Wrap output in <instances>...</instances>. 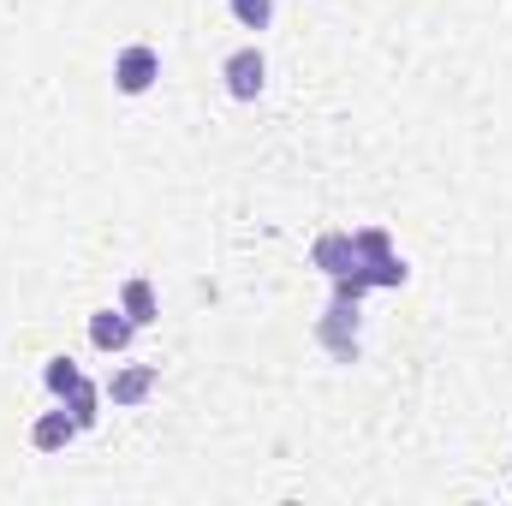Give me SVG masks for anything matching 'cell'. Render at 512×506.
I'll return each mask as SVG.
<instances>
[{
    "label": "cell",
    "mask_w": 512,
    "mask_h": 506,
    "mask_svg": "<svg viewBox=\"0 0 512 506\" xmlns=\"http://www.w3.org/2000/svg\"><path fill=\"white\" fill-rule=\"evenodd\" d=\"M316 340H322V352H328L334 364H358V304L328 298V310H322V322H316Z\"/></svg>",
    "instance_id": "3"
},
{
    "label": "cell",
    "mask_w": 512,
    "mask_h": 506,
    "mask_svg": "<svg viewBox=\"0 0 512 506\" xmlns=\"http://www.w3.org/2000/svg\"><path fill=\"white\" fill-rule=\"evenodd\" d=\"M131 340H137V322H131L120 304H102V310H90V346H96L102 358H126Z\"/></svg>",
    "instance_id": "5"
},
{
    "label": "cell",
    "mask_w": 512,
    "mask_h": 506,
    "mask_svg": "<svg viewBox=\"0 0 512 506\" xmlns=\"http://www.w3.org/2000/svg\"><path fill=\"white\" fill-rule=\"evenodd\" d=\"M221 90H227L233 102H256V96L268 90V60H262V48H256V42L233 48V54L221 60Z\"/></svg>",
    "instance_id": "2"
},
{
    "label": "cell",
    "mask_w": 512,
    "mask_h": 506,
    "mask_svg": "<svg viewBox=\"0 0 512 506\" xmlns=\"http://www.w3.org/2000/svg\"><path fill=\"white\" fill-rule=\"evenodd\" d=\"M352 251H358V262L387 256L393 251V233H387V227H352Z\"/></svg>",
    "instance_id": "14"
},
{
    "label": "cell",
    "mask_w": 512,
    "mask_h": 506,
    "mask_svg": "<svg viewBox=\"0 0 512 506\" xmlns=\"http://www.w3.org/2000/svg\"><path fill=\"white\" fill-rule=\"evenodd\" d=\"M370 292H376V286H370L358 268H346V274H334V280H328V298H340V304H364Z\"/></svg>",
    "instance_id": "13"
},
{
    "label": "cell",
    "mask_w": 512,
    "mask_h": 506,
    "mask_svg": "<svg viewBox=\"0 0 512 506\" xmlns=\"http://www.w3.org/2000/svg\"><path fill=\"white\" fill-rule=\"evenodd\" d=\"M60 405L72 411V423H78V429H96V423H102V405H108V393H102V381L84 376L72 393H66V399H60Z\"/></svg>",
    "instance_id": "9"
},
{
    "label": "cell",
    "mask_w": 512,
    "mask_h": 506,
    "mask_svg": "<svg viewBox=\"0 0 512 506\" xmlns=\"http://www.w3.org/2000/svg\"><path fill=\"white\" fill-rule=\"evenodd\" d=\"M227 12H233L239 30H268L274 24V0H227Z\"/></svg>",
    "instance_id": "12"
},
{
    "label": "cell",
    "mask_w": 512,
    "mask_h": 506,
    "mask_svg": "<svg viewBox=\"0 0 512 506\" xmlns=\"http://www.w3.org/2000/svg\"><path fill=\"white\" fill-rule=\"evenodd\" d=\"M84 381V370H78V358H66V352H54V358H42V387L54 393V399H66L72 387Z\"/></svg>",
    "instance_id": "11"
},
{
    "label": "cell",
    "mask_w": 512,
    "mask_h": 506,
    "mask_svg": "<svg viewBox=\"0 0 512 506\" xmlns=\"http://www.w3.org/2000/svg\"><path fill=\"white\" fill-rule=\"evenodd\" d=\"M161 84V48H149V42H126L120 54H114V90L120 96H149Z\"/></svg>",
    "instance_id": "1"
},
{
    "label": "cell",
    "mask_w": 512,
    "mask_h": 506,
    "mask_svg": "<svg viewBox=\"0 0 512 506\" xmlns=\"http://www.w3.org/2000/svg\"><path fill=\"white\" fill-rule=\"evenodd\" d=\"M155 387H161V370L155 364H114V376L102 381V393H108L114 411H137Z\"/></svg>",
    "instance_id": "4"
},
{
    "label": "cell",
    "mask_w": 512,
    "mask_h": 506,
    "mask_svg": "<svg viewBox=\"0 0 512 506\" xmlns=\"http://www.w3.org/2000/svg\"><path fill=\"white\" fill-rule=\"evenodd\" d=\"M78 435H84V429L72 423V411H66L60 399H54V411H36V417H30V447H36V453H66Z\"/></svg>",
    "instance_id": "6"
},
{
    "label": "cell",
    "mask_w": 512,
    "mask_h": 506,
    "mask_svg": "<svg viewBox=\"0 0 512 506\" xmlns=\"http://www.w3.org/2000/svg\"><path fill=\"white\" fill-rule=\"evenodd\" d=\"M310 268H322L328 280H334V274H346V268H358L352 227H328V233H316V239H310Z\"/></svg>",
    "instance_id": "7"
},
{
    "label": "cell",
    "mask_w": 512,
    "mask_h": 506,
    "mask_svg": "<svg viewBox=\"0 0 512 506\" xmlns=\"http://www.w3.org/2000/svg\"><path fill=\"white\" fill-rule=\"evenodd\" d=\"M358 274L376 286V292H399L405 280H411V262L399 251H387V256H370V262H358Z\"/></svg>",
    "instance_id": "10"
},
{
    "label": "cell",
    "mask_w": 512,
    "mask_h": 506,
    "mask_svg": "<svg viewBox=\"0 0 512 506\" xmlns=\"http://www.w3.org/2000/svg\"><path fill=\"white\" fill-rule=\"evenodd\" d=\"M120 310H126L137 328H149V322H161V298H155V286L143 280V274H131V280H120V298H114Z\"/></svg>",
    "instance_id": "8"
}]
</instances>
